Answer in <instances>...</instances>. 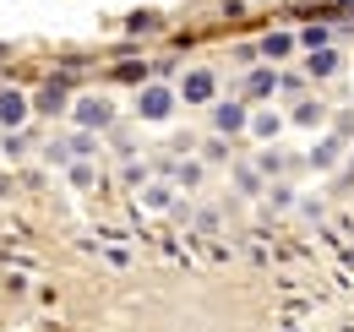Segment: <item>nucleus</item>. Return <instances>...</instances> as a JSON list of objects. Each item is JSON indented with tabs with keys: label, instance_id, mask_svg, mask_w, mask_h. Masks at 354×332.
Returning a JSON list of instances; mask_svg holds the SVG:
<instances>
[{
	"label": "nucleus",
	"instance_id": "1",
	"mask_svg": "<svg viewBox=\"0 0 354 332\" xmlns=\"http://www.w3.org/2000/svg\"><path fill=\"white\" fill-rule=\"evenodd\" d=\"M180 98H185V104H207V98H213V77H207V71H191L185 87H180Z\"/></svg>",
	"mask_w": 354,
	"mask_h": 332
},
{
	"label": "nucleus",
	"instance_id": "2",
	"mask_svg": "<svg viewBox=\"0 0 354 332\" xmlns=\"http://www.w3.org/2000/svg\"><path fill=\"white\" fill-rule=\"evenodd\" d=\"M169 104H175V98H169V87H147V93H142V115H147V120H164V115H169Z\"/></svg>",
	"mask_w": 354,
	"mask_h": 332
},
{
	"label": "nucleus",
	"instance_id": "3",
	"mask_svg": "<svg viewBox=\"0 0 354 332\" xmlns=\"http://www.w3.org/2000/svg\"><path fill=\"white\" fill-rule=\"evenodd\" d=\"M213 125H218L223 136H229V131H240V125H245V104H218V115H213Z\"/></svg>",
	"mask_w": 354,
	"mask_h": 332
},
{
	"label": "nucleus",
	"instance_id": "4",
	"mask_svg": "<svg viewBox=\"0 0 354 332\" xmlns=\"http://www.w3.org/2000/svg\"><path fill=\"white\" fill-rule=\"evenodd\" d=\"M77 120H82V125H109V104H104V98H88V104H77Z\"/></svg>",
	"mask_w": 354,
	"mask_h": 332
},
{
	"label": "nucleus",
	"instance_id": "5",
	"mask_svg": "<svg viewBox=\"0 0 354 332\" xmlns=\"http://www.w3.org/2000/svg\"><path fill=\"white\" fill-rule=\"evenodd\" d=\"M22 109H28V104H22L17 93H0V120H6V125H11V120H22Z\"/></svg>",
	"mask_w": 354,
	"mask_h": 332
},
{
	"label": "nucleus",
	"instance_id": "6",
	"mask_svg": "<svg viewBox=\"0 0 354 332\" xmlns=\"http://www.w3.org/2000/svg\"><path fill=\"white\" fill-rule=\"evenodd\" d=\"M310 71H316V77H327V71H338V55H333V49H322V55H310Z\"/></svg>",
	"mask_w": 354,
	"mask_h": 332
},
{
	"label": "nucleus",
	"instance_id": "7",
	"mask_svg": "<svg viewBox=\"0 0 354 332\" xmlns=\"http://www.w3.org/2000/svg\"><path fill=\"white\" fill-rule=\"evenodd\" d=\"M327 39H333V33H327V28H306V33H300V44H306V49H316V55H322V49H327Z\"/></svg>",
	"mask_w": 354,
	"mask_h": 332
},
{
	"label": "nucleus",
	"instance_id": "8",
	"mask_svg": "<svg viewBox=\"0 0 354 332\" xmlns=\"http://www.w3.org/2000/svg\"><path fill=\"white\" fill-rule=\"evenodd\" d=\"M272 82H278L272 71H251V98H267V93H272Z\"/></svg>",
	"mask_w": 354,
	"mask_h": 332
},
{
	"label": "nucleus",
	"instance_id": "9",
	"mask_svg": "<svg viewBox=\"0 0 354 332\" xmlns=\"http://www.w3.org/2000/svg\"><path fill=\"white\" fill-rule=\"evenodd\" d=\"M289 44H295V39H289V33H272V39H267L262 49H267V55H272V60H278V55H289Z\"/></svg>",
	"mask_w": 354,
	"mask_h": 332
},
{
	"label": "nucleus",
	"instance_id": "10",
	"mask_svg": "<svg viewBox=\"0 0 354 332\" xmlns=\"http://www.w3.org/2000/svg\"><path fill=\"white\" fill-rule=\"evenodd\" d=\"M251 131H257V136H272V131H278V115H257V125H251Z\"/></svg>",
	"mask_w": 354,
	"mask_h": 332
}]
</instances>
